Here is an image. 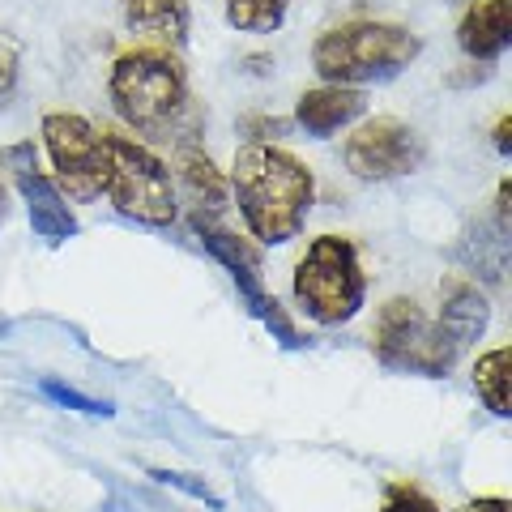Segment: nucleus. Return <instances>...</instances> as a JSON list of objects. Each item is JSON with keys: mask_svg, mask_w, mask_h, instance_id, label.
Masks as SVG:
<instances>
[{"mask_svg": "<svg viewBox=\"0 0 512 512\" xmlns=\"http://www.w3.org/2000/svg\"><path fill=\"white\" fill-rule=\"evenodd\" d=\"M380 512H440V508H436V500H431V495H423L419 487H410V483H389V487H384Z\"/></svg>", "mask_w": 512, "mask_h": 512, "instance_id": "aec40b11", "label": "nucleus"}, {"mask_svg": "<svg viewBox=\"0 0 512 512\" xmlns=\"http://www.w3.org/2000/svg\"><path fill=\"white\" fill-rule=\"evenodd\" d=\"M295 303L316 325H342L367 299V274L359 265V248L346 235H320L299 256L291 278Z\"/></svg>", "mask_w": 512, "mask_h": 512, "instance_id": "20e7f679", "label": "nucleus"}, {"mask_svg": "<svg viewBox=\"0 0 512 512\" xmlns=\"http://www.w3.org/2000/svg\"><path fill=\"white\" fill-rule=\"evenodd\" d=\"M111 103L120 120L158 146H197L201 107L171 47H133L111 64Z\"/></svg>", "mask_w": 512, "mask_h": 512, "instance_id": "f257e3e1", "label": "nucleus"}, {"mask_svg": "<svg viewBox=\"0 0 512 512\" xmlns=\"http://www.w3.org/2000/svg\"><path fill=\"white\" fill-rule=\"evenodd\" d=\"M372 350L393 372H414V376H431V380L448 376L461 359V350L444 338V329L436 320H427V312L406 295L389 299L376 312Z\"/></svg>", "mask_w": 512, "mask_h": 512, "instance_id": "423d86ee", "label": "nucleus"}, {"mask_svg": "<svg viewBox=\"0 0 512 512\" xmlns=\"http://www.w3.org/2000/svg\"><path fill=\"white\" fill-rule=\"evenodd\" d=\"M103 171V192L124 218L141 222V227H171L175 222L180 214L175 180L150 146L120 133H103Z\"/></svg>", "mask_w": 512, "mask_h": 512, "instance_id": "39448f33", "label": "nucleus"}, {"mask_svg": "<svg viewBox=\"0 0 512 512\" xmlns=\"http://www.w3.org/2000/svg\"><path fill=\"white\" fill-rule=\"evenodd\" d=\"M192 231H197L205 252H210L214 261L235 278L239 295L252 299V295L265 291L261 286V252H256L248 239H239L235 231L222 227V222H214V214H192Z\"/></svg>", "mask_w": 512, "mask_h": 512, "instance_id": "9d476101", "label": "nucleus"}, {"mask_svg": "<svg viewBox=\"0 0 512 512\" xmlns=\"http://www.w3.org/2000/svg\"><path fill=\"white\" fill-rule=\"evenodd\" d=\"M0 210H5V197H0Z\"/></svg>", "mask_w": 512, "mask_h": 512, "instance_id": "bb28decb", "label": "nucleus"}, {"mask_svg": "<svg viewBox=\"0 0 512 512\" xmlns=\"http://www.w3.org/2000/svg\"><path fill=\"white\" fill-rule=\"evenodd\" d=\"M175 180H180V192L188 197L192 214H218L227 210L231 184L227 175L214 167V158L201 146H180L175 150Z\"/></svg>", "mask_w": 512, "mask_h": 512, "instance_id": "4468645a", "label": "nucleus"}, {"mask_svg": "<svg viewBox=\"0 0 512 512\" xmlns=\"http://www.w3.org/2000/svg\"><path fill=\"white\" fill-rule=\"evenodd\" d=\"M367 111V94L355 86H316L308 94H299L295 103V124L308 137H333L338 128L355 124Z\"/></svg>", "mask_w": 512, "mask_h": 512, "instance_id": "9b49d317", "label": "nucleus"}, {"mask_svg": "<svg viewBox=\"0 0 512 512\" xmlns=\"http://www.w3.org/2000/svg\"><path fill=\"white\" fill-rule=\"evenodd\" d=\"M487 320H491V303H487V295L478 291L474 282L448 278L440 286V316H436V325L444 329V338L453 342L457 350H466L470 342L483 338Z\"/></svg>", "mask_w": 512, "mask_h": 512, "instance_id": "ddd939ff", "label": "nucleus"}, {"mask_svg": "<svg viewBox=\"0 0 512 512\" xmlns=\"http://www.w3.org/2000/svg\"><path fill=\"white\" fill-rule=\"evenodd\" d=\"M512 350L508 346H495V350H487L483 359L474 363V389H478V397L487 402V410L491 414H500V419H508V380H512Z\"/></svg>", "mask_w": 512, "mask_h": 512, "instance_id": "dca6fc26", "label": "nucleus"}, {"mask_svg": "<svg viewBox=\"0 0 512 512\" xmlns=\"http://www.w3.org/2000/svg\"><path fill=\"white\" fill-rule=\"evenodd\" d=\"M120 13L150 47H180L188 39V0H120Z\"/></svg>", "mask_w": 512, "mask_h": 512, "instance_id": "2eb2a0df", "label": "nucleus"}, {"mask_svg": "<svg viewBox=\"0 0 512 512\" xmlns=\"http://www.w3.org/2000/svg\"><path fill=\"white\" fill-rule=\"evenodd\" d=\"M43 393L52 397V402H60V406H69V410H82V414H111V406L107 402H94V397H86V393H77V389H69V384H60V380H43Z\"/></svg>", "mask_w": 512, "mask_h": 512, "instance_id": "412c9836", "label": "nucleus"}, {"mask_svg": "<svg viewBox=\"0 0 512 512\" xmlns=\"http://www.w3.org/2000/svg\"><path fill=\"white\" fill-rule=\"evenodd\" d=\"M43 146L56 167V188H64L73 201L103 197V133L86 116L73 111H47L43 116Z\"/></svg>", "mask_w": 512, "mask_h": 512, "instance_id": "6e6552de", "label": "nucleus"}, {"mask_svg": "<svg viewBox=\"0 0 512 512\" xmlns=\"http://www.w3.org/2000/svg\"><path fill=\"white\" fill-rule=\"evenodd\" d=\"M461 512H512V504H508V500H495V495H491V500H474V504H466Z\"/></svg>", "mask_w": 512, "mask_h": 512, "instance_id": "a878e982", "label": "nucleus"}, {"mask_svg": "<svg viewBox=\"0 0 512 512\" xmlns=\"http://www.w3.org/2000/svg\"><path fill=\"white\" fill-rule=\"evenodd\" d=\"M291 0H227V22L244 35H274L282 30Z\"/></svg>", "mask_w": 512, "mask_h": 512, "instance_id": "f3484780", "label": "nucleus"}, {"mask_svg": "<svg viewBox=\"0 0 512 512\" xmlns=\"http://www.w3.org/2000/svg\"><path fill=\"white\" fill-rule=\"evenodd\" d=\"M154 478H158V483H167V487H180V491L197 495V500H205V504H214V508H218V500L210 495V487H205V483H192V474H175V470H154Z\"/></svg>", "mask_w": 512, "mask_h": 512, "instance_id": "5701e85b", "label": "nucleus"}, {"mask_svg": "<svg viewBox=\"0 0 512 512\" xmlns=\"http://www.w3.org/2000/svg\"><path fill=\"white\" fill-rule=\"evenodd\" d=\"M423 39L397 22H342L325 30L312 47V64L325 77V86H367L389 82L419 60Z\"/></svg>", "mask_w": 512, "mask_h": 512, "instance_id": "7ed1b4c3", "label": "nucleus"}, {"mask_svg": "<svg viewBox=\"0 0 512 512\" xmlns=\"http://www.w3.org/2000/svg\"><path fill=\"white\" fill-rule=\"evenodd\" d=\"M231 192L252 239L291 244L316 201V180L303 158L282 146H244L231 167Z\"/></svg>", "mask_w": 512, "mask_h": 512, "instance_id": "f03ea898", "label": "nucleus"}, {"mask_svg": "<svg viewBox=\"0 0 512 512\" xmlns=\"http://www.w3.org/2000/svg\"><path fill=\"white\" fill-rule=\"evenodd\" d=\"M0 163L13 171V184H18V192H22L26 214H30V227H35L39 239H47V244H64V239L77 235V214L69 210L64 192L39 171L35 141L9 146L5 154H0Z\"/></svg>", "mask_w": 512, "mask_h": 512, "instance_id": "1a4fd4ad", "label": "nucleus"}, {"mask_svg": "<svg viewBox=\"0 0 512 512\" xmlns=\"http://www.w3.org/2000/svg\"><path fill=\"white\" fill-rule=\"evenodd\" d=\"M461 52L478 64H491L512 43V0H474L457 26Z\"/></svg>", "mask_w": 512, "mask_h": 512, "instance_id": "f8f14e48", "label": "nucleus"}, {"mask_svg": "<svg viewBox=\"0 0 512 512\" xmlns=\"http://www.w3.org/2000/svg\"><path fill=\"white\" fill-rule=\"evenodd\" d=\"M18 82H22V52H18V43H13L5 30H0V111L13 103Z\"/></svg>", "mask_w": 512, "mask_h": 512, "instance_id": "6ab92c4d", "label": "nucleus"}, {"mask_svg": "<svg viewBox=\"0 0 512 512\" xmlns=\"http://www.w3.org/2000/svg\"><path fill=\"white\" fill-rule=\"evenodd\" d=\"M342 163L355 180L384 184V180H402L414 175L427 163V141L419 128H410L393 116L363 120L342 146Z\"/></svg>", "mask_w": 512, "mask_h": 512, "instance_id": "0eeeda50", "label": "nucleus"}, {"mask_svg": "<svg viewBox=\"0 0 512 512\" xmlns=\"http://www.w3.org/2000/svg\"><path fill=\"white\" fill-rule=\"evenodd\" d=\"M461 256H466L474 274H483L487 282H500V278H504V235H500V231L478 227L474 235H466V244H461Z\"/></svg>", "mask_w": 512, "mask_h": 512, "instance_id": "a211bd4d", "label": "nucleus"}, {"mask_svg": "<svg viewBox=\"0 0 512 512\" xmlns=\"http://www.w3.org/2000/svg\"><path fill=\"white\" fill-rule=\"evenodd\" d=\"M495 150L512 154V116H500V124H495Z\"/></svg>", "mask_w": 512, "mask_h": 512, "instance_id": "393cba45", "label": "nucleus"}, {"mask_svg": "<svg viewBox=\"0 0 512 512\" xmlns=\"http://www.w3.org/2000/svg\"><path fill=\"white\" fill-rule=\"evenodd\" d=\"M239 128H244V137H248V146H274L278 137H286V120L278 116H248V120H239Z\"/></svg>", "mask_w": 512, "mask_h": 512, "instance_id": "4be33fe9", "label": "nucleus"}, {"mask_svg": "<svg viewBox=\"0 0 512 512\" xmlns=\"http://www.w3.org/2000/svg\"><path fill=\"white\" fill-rule=\"evenodd\" d=\"M508 227H512V184L504 180L500 192H495V231L508 235Z\"/></svg>", "mask_w": 512, "mask_h": 512, "instance_id": "b1692460", "label": "nucleus"}]
</instances>
